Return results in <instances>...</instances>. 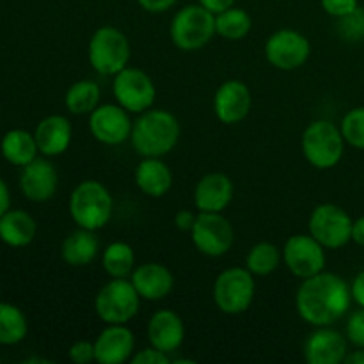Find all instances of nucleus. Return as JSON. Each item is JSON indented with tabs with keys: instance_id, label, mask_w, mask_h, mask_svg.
Wrapping results in <instances>:
<instances>
[{
	"instance_id": "obj_1",
	"label": "nucleus",
	"mask_w": 364,
	"mask_h": 364,
	"mask_svg": "<svg viewBox=\"0 0 364 364\" xmlns=\"http://www.w3.org/2000/svg\"><path fill=\"white\" fill-rule=\"evenodd\" d=\"M350 304V284L327 270L302 279L295 295L299 316L313 327L334 326L347 315Z\"/></svg>"
},
{
	"instance_id": "obj_2",
	"label": "nucleus",
	"mask_w": 364,
	"mask_h": 364,
	"mask_svg": "<svg viewBox=\"0 0 364 364\" xmlns=\"http://www.w3.org/2000/svg\"><path fill=\"white\" fill-rule=\"evenodd\" d=\"M180 134L181 128L174 114L151 107L146 112L139 114L137 121H134L130 142L135 153L142 159H162L176 148Z\"/></svg>"
},
{
	"instance_id": "obj_3",
	"label": "nucleus",
	"mask_w": 364,
	"mask_h": 364,
	"mask_svg": "<svg viewBox=\"0 0 364 364\" xmlns=\"http://www.w3.org/2000/svg\"><path fill=\"white\" fill-rule=\"evenodd\" d=\"M68 208L77 228L98 231L112 219L114 199L103 183L96 180H84L71 192Z\"/></svg>"
},
{
	"instance_id": "obj_4",
	"label": "nucleus",
	"mask_w": 364,
	"mask_h": 364,
	"mask_svg": "<svg viewBox=\"0 0 364 364\" xmlns=\"http://www.w3.org/2000/svg\"><path fill=\"white\" fill-rule=\"evenodd\" d=\"M132 48L127 34L112 25H103L92 32L87 46L89 64L103 77H114L130 63Z\"/></svg>"
},
{
	"instance_id": "obj_5",
	"label": "nucleus",
	"mask_w": 364,
	"mask_h": 364,
	"mask_svg": "<svg viewBox=\"0 0 364 364\" xmlns=\"http://www.w3.org/2000/svg\"><path fill=\"white\" fill-rule=\"evenodd\" d=\"M345 139L340 127L327 119L313 121L302 134L301 146L304 159L315 169L327 171L341 162L345 153Z\"/></svg>"
},
{
	"instance_id": "obj_6",
	"label": "nucleus",
	"mask_w": 364,
	"mask_h": 364,
	"mask_svg": "<svg viewBox=\"0 0 364 364\" xmlns=\"http://www.w3.org/2000/svg\"><path fill=\"white\" fill-rule=\"evenodd\" d=\"M215 14L201 4H191L178 11L169 25L171 41L183 52H196L215 36Z\"/></svg>"
},
{
	"instance_id": "obj_7",
	"label": "nucleus",
	"mask_w": 364,
	"mask_h": 364,
	"mask_svg": "<svg viewBox=\"0 0 364 364\" xmlns=\"http://www.w3.org/2000/svg\"><path fill=\"white\" fill-rule=\"evenodd\" d=\"M141 295L134 288L130 279L110 277L103 284L95 299V311L105 326L109 323H128L137 316L141 309Z\"/></svg>"
},
{
	"instance_id": "obj_8",
	"label": "nucleus",
	"mask_w": 364,
	"mask_h": 364,
	"mask_svg": "<svg viewBox=\"0 0 364 364\" xmlns=\"http://www.w3.org/2000/svg\"><path fill=\"white\" fill-rule=\"evenodd\" d=\"M256 279L245 267H230L213 283V302L226 315L245 313L255 302Z\"/></svg>"
},
{
	"instance_id": "obj_9",
	"label": "nucleus",
	"mask_w": 364,
	"mask_h": 364,
	"mask_svg": "<svg viewBox=\"0 0 364 364\" xmlns=\"http://www.w3.org/2000/svg\"><path fill=\"white\" fill-rule=\"evenodd\" d=\"M352 217L334 203L315 206L308 223L309 235H313L326 249H341L352 242Z\"/></svg>"
},
{
	"instance_id": "obj_10",
	"label": "nucleus",
	"mask_w": 364,
	"mask_h": 364,
	"mask_svg": "<svg viewBox=\"0 0 364 364\" xmlns=\"http://www.w3.org/2000/svg\"><path fill=\"white\" fill-rule=\"evenodd\" d=\"M112 95L116 103H119L130 114H142L155 105L156 87L146 71L127 66L114 75Z\"/></svg>"
},
{
	"instance_id": "obj_11",
	"label": "nucleus",
	"mask_w": 364,
	"mask_h": 364,
	"mask_svg": "<svg viewBox=\"0 0 364 364\" xmlns=\"http://www.w3.org/2000/svg\"><path fill=\"white\" fill-rule=\"evenodd\" d=\"M191 238L194 247L201 255L208 258H220L233 245L235 231L223 213L198 212L191 230Z\"/></svg>"
},
{
	"instance_id": "obj_12",
	"label": "nucleus",
	"mask_w": 364,
	"mask_h": 364,
	"mask_svg": "<svg viewBox=\"0 0 364 364\" xmlns=\"http://www.w3.org/2000/svg\"><path fill=\"white\" fill-rule=\"evenodd\" d=\"M283 263L299 279H308L326 270V247L309 233L291 235L283 247Z\"/></svg>"
},
{
	"instance_id": "obj_13",
	"label": "nucleus",
	"mask_w": 364,
	"mask_h": 364,
	"mask_svg": "<svg viewBox=\"0 0 364 364\" xmlns=\"http://www.w3.org/2000/svg\"><path fill=\"white\" fill-rule=\"evenodd\" d=\"M311 55V43L302 32L281 28L265 43V57L276 70L294 71L304 66Z\"/></svg>"
},
{
	"instance_id": "obj_14",
	"label": "nucleus",
	"mask_w": 364,
	"mask_h": 364,
	"mask_svg": "<svg viewBox=\"0 0 364 364\" xmlns=\"http://www.w3.org/2000/svg\"><path fill=\"white\" fill-rule=\"evenodd\" d=\"M134 121L119 103H103L89 114V132L105 146H119L130 141Z\"/></svg>"
},
{
	"instance_id": "obj_15",
	"label": "nucleus",
	"mask_w": 364,
	"mask_h": 364,
	"mask_svg": "<svg viewBox=\"0 0 364 364\" xmlns=\"http://www.w3.org/2000/svg\"><path fill=\"white\" fill-rule=\"evenodd\" d=\"M252 107V95L247 84L240 80H226L213 95V112L224 124L242 123Z\"/></svg>"
},
{
	"instance_id": "obj_16",
	"label": "nucleus",
	"mask_w": 364,
	"mask_h": 364,
	"mask_svg": "<svg viewBox=\"0 0 364 364\" xmlns=\"http://www.w3.org/2000/svg\"><path fill=\"white\" fill-rule=\"evenodd\" d=\"M59 187V174L55 166L45 159H34L31 164L21 167L20 173V191L28 201L45 203L55 196Z\"/></svg>"
},
{
	"instance_id": "obj_17",
	"label": "nucleus",
	"mask_w": 364,
	"mask_h": 364,
	"mask_svg": "<svg viewBox=\"0 0 364 364\" xmlns=\"http://www.w3.org/2000/svg\"><path fill=\"white\" fill-rule=\"evenodd\" d=\"M348 354V340L333 326L316 327L304 343V359L309 364H340Z\"/></svg>"
},
{
	"instance_id": "obj_18",
	"label": "nucleus",
	"mask_w": 364,
	"mask_h": 364,
	"mask_svg": "<svg viewBox=\"0 0 364 364\" xmlns=\"http://www.w3.org/2000/svg\"><path fill=\"white\" fill-rule=\"evenodd\" d=\"M96 361L100 364H123L135 354V336L127 323H109L95 340Z\"/></svg>"
},
{
	"instance_id": "obj_19",
	"label": "nucleus",
	"mask_w": 364,
	"mask_h": 364,
	"mask_svg": "<svg viewBox=\"0 0 364 364\" xmlns=\"http://www.w3.org/2000/svg\"><path fill=\"white\" fill-rule=\"evenodd\" d=\"M233 181L224 173H208L194 188V205L198 212L223 213L233 199Z\"/></svg>"
},
{
	"instance_id": "obj_20",
	"label": "nucleus",
	"mask_w": 364,
	"mask_h": 364,
	"mask_svg": "<svg viewBox=\"0 0 364 364\" xmlns=\"http://www.w3.org/2000/svg\"><path fill=\"white\" fill-rule=\"evenodd\" d=\"M185 323L176 311L159 309L148 322V341L151 347L173 354L183 345Z\"/></svg>"
},
{
	"instance_id": "obj_21",
	"label": "nucleus",
	"mask_w": 364,
	"mask_h": 364,
	"mask_svg": "<svg viewBox=\"0 0 364 364\" xmlns=\"http://www.w3.org/2000/svg\"><path fill=\"white\" fill-rule=\"evenodd\" d=\"M132 284L144 301H162L169 297L174 288V276L162 263H142L130 276Z\"/></svg>"
},
{
	"instance_id": "obj_22",
	"label": "nucleus",
	"mask_w": 364,
	"mask_h": 364,
	"mask_svg": "<svg viewBox=\"0 0 364 364\" xmlns=\"http://www.w3.org/2000/svg\"><path fill=\"white\" fill-rule=\"evenodd\" d=\"M36 142H38L39 153L43 156H59L68 151L73 139V128L70 119L60 114L43 117L34 130Z\"/></svg>"
},
{
	"instance_id": "obj_23",
	"label": "nucleus",
	"mask_w": 364,
	"mask_h": 364,
	"mask_svg": "<svg viewBox=\"0 0 364 364\" xmlns=\"http://www.w3.org/2000/svg\"><path fill=\"white\" fill-rule=\"evenodd\" d=\"M135 185L149 198H164L173 187V171L162 159H142L135 167Z\"/></svg>"
},
{
	"instance_id": "obj_24",
	"label": "nucleus",
	"mask_w": 364,
	"mask_h": 364,
	"mask_svg": "<svg viewBox=\"0 0 364 364\" xmlns=\"http://www.w3.org/2000/svg\"><path fill=\"white\" fill-rule=\"evenodd\" d=\"M38 235V223L25 210L9 208L0 217V240L13 249L27 247Z\"/></svg>"
},
{
	"instance_id": "obj_25",
	"label": "nucleus",
	"mask_w": 364,
	"mask_h": 364,
	"mask_svg": "<svg viewBox=\"0 0 364 364\" xmlns=\"http://www.w3.org/2000/svg\"><path fill=\"white\" fill-rule=\"evenodd\" d=\"M100 240L96 231L77 228L73 233L68 235L60 245V256L64 263L70 267H87L98 256Z\"/></svg>"
},
{
	"instance_id": "obj_26",
	"label": "nucleus",
	"mask_w": 364,
	"mask_h": 364,
	"mask_svg": "<svg viewBox=\"0 0 364 364\" xmlns=\"http://www.w3.org/2000/svg\"><path fill=\"white\" fill-rule=\"evenodd\" d=\"M0 153L11 166L23 167L38 159L39 148L34 134L23 128H13L0 141Z\"/></svg>"
},
{
	"instance_id": "obj_27",
	"label": "nucleus",
	"mask_w": 364,
	"mask_h": 364,
	"mask_svg": "<svg viewBox=\"0 0 364 364\" xmlns=\"http://www.w3.org/2000/svg\"><path fill=\"white\" fill-rule=\"evenodd\" d=\"M28 334L27 315L11 302H0V345L13 347Z\"/></svg>"
},
{
	"instance_id": "obj_28",
	"label": "nucleus",
	"mask_w": 364,
	"mask_h": 364,
	"mask_svg": "<svg viewBox=\"0 0 364 364\" xmlns=\"http://www.w3.org/2000/svg\"><path fill=\"white\" fill-rule=\"evenodd\" d=\"M102 91L95 80H78L64 95V105L75 116H89L100 105Z\"/></svg>"
},
{
	"instance_id": "obj_29",
	"label": "nucleus",
	"mask_w": 364,
	"mask_h": 364,
	"mask_svg": "<svg viewBox=\"0 0 364 364\" xmlns=\"http://www.w3.org/2000/svg\"><path fill=\"white\" fill-rule=\"evenodd\" d=\"M283 262V251L272 242H258L249 249L245 256V269L255 277L270 276L279 269Z\"/></svg>"
},
{
	"instance_id": "obj_30",
	"label": "nucleus",
	"mask_w": 364,
	"mask_h": 364,
	"mask_svg": "<svg viewBox=\"0 0 364 364\" xmlns=\"http://www.w3.org/2000/svg\"><path fill=\"white\" fill-rule=\"evenodd\" d=\"M102 267L109 277H130L135 269V252L127 242H112L102 252Z\"/></svg>"
},
{
	"instance_id": "obj_31",
	"label": "nucleus",
	"mask_w": 364,
	"mask_h": 364,
	"mask_svg": "<svg viewBox=\"0 0 364 364\" xmlns=\"http://www.w3.org/2000/svg\"><path fill=\"white\" fill-rule=\"evenodd\" d=\"M252 18L242 7H230L223 13L215 14V32L228 41H240L251 32Z\"/></svg>"
},
{
	"instance_id": "obj_32",
	"label": "nucleus",
	"mask_w": 364,
	"mask_h": 364,
	"mask_svg": "<svg viewBox=\"0 0 364 364\" xmlns=\"http://www.w3.org/2000/svg\"><path fill=\"white\" fill-rule=\"evenodd\" d=\"M340 130L348 146L364 151V107L348 110L341 119Z\"/></svg>"
},
{
	"instance_id": "obj_33",
	"label": "nucleus",
	"mask_w": 364,
	"mask_h": 364,
	"mask_svg": "<svg viewBox=\"0 0 364 364\" xmlns=\"http://www.w3.org/2000/svg\"><path fill=\"white\" fill-rule=\"evenodd\" d=\"M338 31L347 41H361L364 39V9L358 7L354 13L338 20Z\"/></svg>"
},
{
	"instance_id": "obj_34",
	"label": "nucleus",
	"mask_w": 364,
	"mask_h": 364,
	"mask_svg": "<svg viewBox=\"0 0 364 364\" xmlns=\"http://www.w3.org/2000/svg\"><path fill=\"white\" fill-rule=\"evenodd\" d=\"M348 343L355 345L358 348H364V308L355 309L347 320V329H345Z\"/></svg>"
},
{
	"instance_id": "obj_35",
	"label": "nucleus",
	"mask_w": 364,
	"mask_h": 364,
	"mask_svg": "<svg viewBox=\"0 0 364 364\" xmlns=\"http://www.w3.org/2000/svg\"><path fill=\"white\" fill-rule=\"evenodd\" d=\"M68 358L75 364H89L96 361V352H95V341L80 340L75 341L68 350Z\"/></svg>"
},
{
	"instance_id": "obj_36",
	"label": "nucleus",
	"mask_w": 364,
	"mask_h": 364,
	"mask_svg": "<svg viewBox=\"0 0 364 364\" xmlns=\"http://www.w3.org/2000/svg\"><path fill=\"white\" fill-rule=\"evenodd\" d=\"M320 6L329 16L340 20V18L354 13L359 7V2L358 0H320Z\"/></svg>"
},
{
	"instance_id": "obj_37",
	"label": "nucleus",
	"mask_w": 364,
	"mask_h": 364,
	"mask_svg": "<svg viewBox=\"0 0 364 364\" xmlns=\"http://www.w3.org/2000/svg\"><path fill=\"white\" fill-rule=\"evenodd\" d=\"M130 363L132 364H169L171 355L149 345L148 348H142V350L135 352V354L132 355Z\"/></svg>"
},
{
	"instance_id": "obj_38",
	"label": "nucleus",
	"mask_w": 364,
	"mask_h": 364,
	"mask_svg": "<svg viewBox=\"0 0 364 364\" xmlns=\"http://www.w3.org/2000/svg\"><path fill=\"white\" fill-rule=\"evenodd\" d=\"M135 2H137L142 9L148 11V13L160 14L169 11L173 6H176L178 0H135Z\"/></svg>"
},
{
	"instance_id": "obj_39",
	"label": "nucleus",
	"mask_w": 364,
	"mask_h": 364,
	"mask_svg": "<svg viewBox=\"0 0 364 364\" xmlns=\"http://www.w3.org/2000/svg\"><path fill=\"white\" fill-rule=\"evenodd\" d=\"M350 294L352 301H354L359 308H364V270H361V272L352 279Z\"/></svg>"
},
{
	"instance_id": "obj_40",
	"label": "nucleus",
	"mask_w": 364,
	"mask_h": 364,
	"mask_svg": "<svg viewBox=\"0 0 364 364\" xmlns=\"http://www.w3.org/2000/svg\"><path fill=\"white\" fill-rule=\"evenodd\" d=\"M196 215H198V213L191 212V210H180V212L174 215V224H176V228L180 231H188V233H191L192 226H194L196 223Z\"/></svg>"
},
{
	"instance_id": "obj_41",
	"label": "nucleus",
	"mask_w": 364,
	"mask_h": 364,
	"mask_svg": "<svg viewBox=\"0 0 364 364\" xmlns=\"http://www.w3.org/2000/svg\"><path fill=\"white\" fill-rule=\"evenodd\" d=\"M198 4H201L205 9H208L210 13L219 14L223 11L230 9L235 6V0H198Z\"/></svg>"
},
{
	"instance_id": "obj_42",
	"label": "nucleus",
	"mask_w": 364,
	"mask_h": 364,
	"mask_svg": "<svg viewBox=\"0 0 364 364\" xmlns=\"http://www.w3.org/2000/svg\"><path fill=\"white\" fill-rule=\"evenodd\" d=\"M11 208V192L9 187H7L6 180L0 176V217Z\"/></svg>"
},
{
	"instance_id": "obj_43",
	"label": "nucleus",
	"mask_w": 364,
	"mask_h": 364,
	"mask_svg": "<svg viewBox=\"0 0 364 364\" xmlns=\"http://www.w3.org/2000/svg\"><path fill=\"white\" fill-rule=\"evenodd\" d=\"M352 242L358 244L359 247H364V215L354 220V226H352Z\"/></svg>"
},
{
	"instance_id": "obj_44",
	"label": "nucleus",
	"mask_w": 364,
	"mask_h": 364,
	"mask_svg": "<svg viewBox=\"0 0 364 364\" xmlns=\"http://www.w3.org/2000/svg\"><path fill=\"white\" fill-rule=\"evenodd\" d=\"M343 363H347V364H364V348H359V350L347 354V358H345Z\"/></svg>"
},
{
	"instance_id": "obj_45",
	"label": "nucleus",
	"mask_w": 364,
	"mask_h": 364,
	"mask_svg": "<svg viewBox=\"0 0 364 364\" xmlns=\"http://www.w3.org/2000/svg\"><path fill=\"white\" fill-rule=\"evenodd\" d=\"M25 363H48L46 359H39V358H32V359H27Z\"/></svg>"
},
{
	"instance_id": "obj_46",
	"label": "nucleus",
	"mask_w": 364,
	"mask_h": 364,
	"mask_svg": "<svg viewBox=\"0 0 364 364\" xmlns=\"http://www.w3.org/2000/svg\"><path fill=\"white\" fill-rule=\"evenodd\" d=\"M0 242H2V240H0Z\"/></svg>"
}]
</instances>
